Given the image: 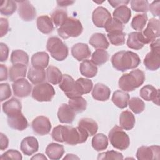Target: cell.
<instances>
[{
  "instance_id": "1",
  "label": "cell",
  "mask_w": 160,
  "mask_h": 160,
  "mask_svg": "<svg viewBox=\"0 0 160 160\" xmlns=\"http://www.w3.org/2000/svg\"><path fill=\"white\" fill-rule=\"evenodd\" d=\"M111 61L113 68L121 72L134 69L141 63L139 56L130 51H121L116 52L112 56Z\"/></svg>"
},
{
  "instance_id": "2",
  "label": "cell",
  "mask_w": 160,
  "mask_h": 160,
  "mask_svg": "<svg viewBox=\"0 0 160 160\" xmlns=\"http://www.w3.org/2000/svg\"><path fill=\"white\" fill-rule=\"evenodd\" d=\"M145 78L144 72L139 69H136L122 74L119 79L118 85L124 91H132L144 83Z\"/></svg>"
},
{
  "instance_id": "3",
  "label": "cell",
  "mask_w": 160,
  "mask_h": 160,
  "mask_svg": "<svg viewBox=\"0 0 160 160\" xmlns=\"http://www.w3.org/2000/svg\"><path fill=\"white\" fill-rule=\"evenodd\" d=\"M89 135L81 127L74 128L69 126H62V138L64 142L69 145L82 144L86 141Z\"/></svg>"
},
{
  "instance_id": "4",
  "label": "cell",
  "mask_w": 160,
  "mask_h": 160,
  "mask_svg": "<svg viewBox=\"0 0 160 160\" xmlns=\"http://www.w3.org/2000/svg\"><path fill=\"white\" fill-rule=\"evenodd\" d=\"M83 31V27L80 21L76 18L70 17L58 29L59 36L64 39L69 38H76Z\"/></svg>"
},
{
  "instance_id": "5",
  "label": "cell",
  "mask_w": 160,
  "mask_h": 160,
  "mask_svg": "<svg viewBox=\"0 0 160 160\" xmlns=\"http://www.w3.org/2000/svg\"><path fill=\"white\" fill-rule=\"evenodd\" d=\"M46 49L49 52L51 57L59 61L64 60L68 56L69 50L68 46L60 38L56 36H52L48 38Z\"/></svg>"
},
{
  "instance_id": "6",
  "label": "cell",
  "mask_w": 160,
  "mask_h": 160,
  "mask_svg": "<svg viewBox=\"0 0 160 160\" xmlns=\"http://www.w3.org/2000/svg\"><path fill=\"white\" fill-rule=\"evenodd\" d=\"M108 137L111 145L117 149L125 150L130 144L129 136L120 126H114L109 132Z\"/></svg>"
},
{
  "instance_id": "7",
  "label": "cell",
  "mask_w": 160,
  "mask_h": 160,
  "mask_svg": "<svg viewBox=\"0 0 160 160\" xmlns=\"http://www.w3.org/2000/svg\"><path fill=\"white\" fill-rule=\"evenodd\" d=\"M151 51L145 56L144 64L150 71H156L160 67V42L157 39L150 43Z\"/></svg>"
},
{
  "instance_id": "8",
  "label": "cell",
  "mask_w": 160,
  "mask_h": 160,
  "mask_svg": "<svg viewBox=\"0 0 160 160\" xmlns=\"http://www.w3.org/2000/svg\"><path fill=\"white\" fill-rule=\"evenodd\" d=\"M55 95V90L48 82H42L36 84L32 90V97L39 102L51 101Z\"/></svg>"
},
{
  "instance_id": "9",
  "label": "cell",
  "mask_w": 160,
  "mask_h": 160,
  "mask_svg": "<svg viewBox=\"0 0 160 160\" xmlns=\"http://www.w3.org/2000/svg\"><path fill=\"white\" fill-rule=\"evenodd\" d=\"M159 20L158 19L151 18L149 20L146 28L141 31L146 44L151 43L159 37Z\"/></svg>"
},
{
  "instance_id": "10",
  "label": "cell",
  "mask_w": 160,
  "mask_h": 160,
  "mask_svg": "<svg viewBox=\"0 0 160 160\" xmlns=\"http://www.w3.org/2000/svg\"><path fill=\"white\" fill-rule=\"evenodd\" d=\"M159 155L160 148L156 145L141 146L138 149L136 152V158L138 160L159 159Z\"/></svg>"
},
{
  "instance_id": "11",
  "label": "cell",
  "mask_w": 160,
  "mask_h": 160,
  "mask_svg": "<svg viewBox=\"0 0 160 160\" xmlns=\"http://www.w3.org/2000/svg\"><path fill=\"white\" fill-rule=\"evenodd\" d=\"M31 126L33 131L40 136L48 134L51 129L50 120L44 116H39L34 119L32 121Z\"/></svg>"
},
{
  "instance_id": "12",
  "label": "cell",
  "mask_w": 160,
  "mask_h": 160,
  "mask_svg": "<svg viewBox=\"0 0 160 160\" xmlns=\"http://www.w3.org/2000/svg\"><path fill=\"white\" fill-rule=\"evenodd\" d=\"M19 3L18 12L19 17L24 21H31L36 16V11L29 1H17Z\"/></svg>"
},
{
  "instance_id": "13",
  "label": "cell",
  "mask_w": 160,
  "mask_h": 160,
  "mask_svg": "<svg viewBox=\"0 0 160 160\" xmlns=\"http://www.w3.org/2000/svg\"><path fill=\"white\" fill-rule=\"evenodd\" d=\"M59 87L69 99L79 96L76 89L75 81L68 74L62 75V78L59 84Z\"/></svg>"
},
{
  "instance_id": "14",
  "label": "cell",
  "mask_w": 160,
  "mask_h": 160,
  "mask_svg": "<svg viewBox=\"0 0 160 160\" xmlns=\"http://www.w3.org/2000/svg\"><path fill=\"white\" fill-rule=\"evenodd\" d=\"M111 18V13L102 6H98L92 12V20L94 24L98 28H104L105 24Z\"/></svg>"
},
{
  "instance_id": "15",
  "label": "cell",
  "mask_w": 160,
  "mask_h": 160,
  "mask_svg": "<svg viewBox=\"0 0 160 160\" xmlns=\"http://www.w3.org/2000/svg\"><path fill=\"white\" fill-rule=\"evenodd\" d=\"M14 94L19 98H25L30 95L32 86L25 78L18 79L12 84Z\"/></svg>"
},
{
  "instance_id": "16",
  "label": "cell",
  "mask_w": 160,
  "mask_h": 160,
  "mask_svg": "<svg viewBox=\"0 0 160 160\" xmlns=\"http://www.w3.org/2000/svg\"><path fill=\"white\" fill-rule=\"evenodd\" d=\"M20 149L26 156L32 155L39 149V143L37 139L34 136L24 138L21 142Z\"/></svg>"
},
{
  "instance_id": "17",
  "label": "cell",
  "mask_w": 160,
  "mask_h": 160,
  "mask_svg": "<svg viewBox=\"0 0 160 160\" xmlns=\"http://www.w3.org/2000/svg\"><path fill=\"white\" fill-rule=\"evenodd\" d=\"M140 96L145 101H152L154 104L159 106V89H157L152 85L148 84L143 86L139 91Z\"/></svg>"
},
{
  "instance_id": "18",
  "label": "cell",
  "mask_w": 160,
  "mask_h": 160,
  "mask_svg": "<svg viewBox=\"0 0 160 160\" xmlns=\"http://www.w3.org/2000/svg\"><path fill=\"white\" fill-rule=\"evenodd\" d=\"M8 123L10 128L18 131H23L28 126V121L21 112L8 116Z\"/></svg>"
},
{
  "instance_id": "19",
  "label": "cell",
  "mask_w": 160,
  "mask_h": 160,
  "mask_svg": "<svg viewBox=\"0 0 160 160\" xmlns=\"http://www.w3.org/2000/svg\"><path fill=\"white\" fill-rule=\"evenodd\" d=\"M76 117V112L71 107L65 103L60 105L58 111V118L61 123L71 124Z\"/></svg>"
},
{
  "instance_id": "20",
  "label": "cell",
  "mask_w": 160,
  "mask_h": 160,
  "mask_svg": "<svg viewBox=\"0 0 160 160\" xmlns=\"http://www.w3.org/2000/svg\"><path fill=\"white\" fill-rule=\"evenodd\" d=\"M71 54L78 61H84L91 55V51L87 44L77 43L71 48Z\"/></svg>"
},
{
  "instance_id": "21",
  "label": "cell",
  "mask_w": 160,
  "mask_h": 160,
  "mask_svg": "<svg viewBox=\"0 0 160 160\" xmlns=\"http://www.w3.org/2000/svg\"><path fill=\"white\" fill-rule=\"evenodd\" d=\"M92 96L97 101H105L109 99L111 90L108 86L102 83H97L92 90Z\"/></svg>"
},
{
  "instance_id": "22",
  "label": "cell",
  "mask_w": 160,
  "mask_h": 160,
  "mask_svg": "<svg viewBox=\"0 0 160 160\" xmlns=\"http://www.w3.org/2000/svg\"><path fill=\"white\" fill-rule=\"evenodd\" d=\"M126 44L130 49L139 50L144 47L146 42L141 32H132L128 35Z\"/></svg>"
},
{
  "instance_id": "23",
  "label": "cell",
  "mask_w": 160,
  "mask_h": 160,
  "mask_svg": "<svg viewBox=\"0 0 160 160\" xmlns=\"http://www.w3.org/2000/svg\"><path fill=\"white\" fill-rule=\"evenodd\" d=\"M3 112L8 116H11L21 112L22 104L21 101L16 98H12L11 99L5 101L2 104Z\"/></svg>"
},
{
  "instance_id": "24",
  "label": "cell",
  "mask_w": 160,
  "mask_h": 160,
  "mask_svg": "<svg viewBox=\"0 0 160 160\" xmlns=\"http://www.w3.org/2000/svg\"><path fill=\"white\" fill-rule=\"evenodd\" d=\"M28 78L33 84H38L46 80V72L44 69L31 66L28 72Z\"/></svg>"
},
{
  "instance_id": "25",
  "label": "cell",
  "mask_w": 160,
  "mask_h": 160,
  "mask_svg": "<svg viewBox=\"0 0 160 160\" xmlns=\"http://www.w3.org/2000/svg\"><path fill=\"white\" fill-rule=\"evenodd\" d=\"M64 153V148L62 145L52 142L48 144L46 148V154L52 160L60 159Z\"/></svg>"
},
{
  "instance_id": "26",
  "label": "cell",
  "mask_w": 160,
  "mask_h": 160,
  "mask_svg": "<svg viewBox=\"0 0 160 160\" xmlns=\"http://www.w3.org/2000/svg\"><path fill=\"white\" fill-rule=\"evenodd\" d=\"M90 45L97 49H106L109 48V43L106 36L102 33L96 32L93 34L89 41Z\"/></svg>"
},
{
  "instance_id": "27",
  "label": "cell",
  "mask_w": 160,
  "mask_h": 160,
  "mask_svg": "<svg viewBox=\"0 0 160 160\" xmlns=\"http://www.w3.org/2000/svg\"><path fill=\"white\" fill-rule=\"evenodd\" d=\"M36 25L39 31L43 34H49L54 29L51 18L47 15L39 16L36 20Z\"/></svg>"
},
{
  "instance_id": "28",
  "label": "cell",
  "mask_w": 160,
  "mask_h": 160,
  "mask_svg": "<svg viewBox=\"0 0 160 160\" xmlns=\"http://www.w3.org/2000/svg\"><path fill=\"white\" fill-rule=\"evenodd\" d=\"M135 122V117L131 111L126 110L121 113L119 116V125L122 129L131 130L134 128Z\"/></svg>"
},
{
  "instance_id": "29",
  "label": "cell",
  "mask_w": 160,
  "mask_h": 160,
  "mask_svg": "<svg viewBox=\"0 0 160 160\" xmlns=\"http://www.w3.org/2000/svg\"><path fill=\"white\" fill-rule=\"evenodd\" d=\"M49 61V56L44 51L38 52L34 54L31 58V62L32 66L44 69L48 67Z\"/></svg>"
},
{
  "instance_id": "30",
  "label": "cell",
  "mask_w": 160,
  "mask_h": 160,
  "mask_svg": "<svg viewBox=\"0 0 160 160\" xmlns=\"http://www.w3.org/2000/svg\"><path fill=\"white\" fill-rule=\"evenodd\" d=\"M129 98V94L126 91L117 90L114 92L111 100L117 107L124 109L127 107Z\"/></svg>"
},
{
  "instance_id": "31",
  "label": "cell",
  "mask_w": 160,
  "mask_h": 160,
  "mask_svg": "<svg viewBox=\"0 0 160 160\" xmlns=\"http://www.w3.org/2000/svg\"><path fill=\"white\" fill-rule=\"evenodd\" d=\"M81 74L86 78H93L98 73V68L91 61L84 60L79 66Z\"/></svg>"
},
{
  "instance_id": "32",
  "label": "cell",
  "mask_w": 160,
  "mask_h": 160,
  "mask_svg": "<svg viewBox=\"0 0 160 160\" xmlns=\"http://www.w3.org/2000/svg\"><path fill=\"white\" fill-rule=\"evenodd\" d=\"M27 72V66L24 64H13L9 69V77L11 81H16L24 78Z\"/></svg>"
},
{
  "instance_id": "33",
  "label": "cell",
  "mask_w": 160,
  "mask_h": 160,
  "mask_svg": "<svg viewBox=\"0 0 160 160\" xmlns=\"http://www.w3.org/2000/svg\"><path fill=\"white\" fill-rule=\"evenodd\" d=\"M113 18L122 24H126L130 20L131 11L127 6H121L116 8L112 13Z\"/></svg>"
},
{
  "instance_id": "34",
  "label": "cell",
  "mask_w": 160,
  "mask_h": 160,
  "mask_svg": "<svg viewBox=\"0 0 160 160\" xmlns=\"http://www.w3.org/2000/svg\"><path fill=\"white\" fill-rule=\"evenodd\" d=\"M75 86L78 95L81 96L82 94L90 92L92 89L93 83L89 79L80 78L75 81Z\"/></svg>"
},
{
  "instance_id": "35",
  "label": "cell",
  "mask_w": 160,
  "mask_h": 160,
  "mask_svg": "<svg viewBox=\"0 0 160 160\" xmlns=\"http://www.w3.org/2000/svg\"><path fill=\"white\" fill-rule=\"evenodd\" d=\"M78 126L83 128L88 134L89 136L95 135L98 130L97 122L92 119L89 118H82L78 122Z\"/></svg>"
},
{
  "instance_id": "36",
  "label": "cell",
  "mask_w": 160,
  "mask_h": 160,
  "mask_svg": "<svg viewBox=\"0 0 160 160\" xmlns=\"http://www.w3.org/2000/svg\"><path fill=\"white\" fill-rule=\"evenodd\" d=\"M91 144L96 151H103L108 148V139L105 134L102 133H98L95 134L92 138Z\"/></svg>"
},
{
  "instance_id": "37",
  "label": "cell",
  "mask_w": 160,
  "mask_h": 160,
  "mask_svg": "<svg viewBox=\"0 0 160 160\" xmlns=\"http://www.w3.org/2000/svg\"><path fill=\"white\" fill-rule=\"evenodd\" d=\"M46 76L48 81L52 84H59L62 78L61 71L56 66H49L46 69Z\"/></svg>"
},
{
  "instance_id": "38",
  "label": "cell",
  "mask_w": 160,
  "mask_h": 160,
  "mask_svg": "<svg viewBox=\"0 0 160 160\" xmlns=\"http://www.w3.org/2000/svg\"><path fill=\"white\" fill-rule=\"evenodd\" d=\"M10 60L12 64L28 65L29 63V56L25 51L17 49L12 52Z\"/></svg>"
},
{
  "instance_id": "39",
  "label": "cell",
  "mask_w": 160,
  "mask_h": 160,
  "mask_svg": "<svg viewBox=\"0 0 160 160\" xmlns=\"http://www.w3.org/2000/svg\"><path fill=\"white\" fill-rule=\"evenodd\" d=\"M68 105L76 113H80L86 110L87 102L82 96H78L69 99Z\"/></svg>"
},
{
  "instance_id": "40",
  "label": "cell",
  "mask_w": 160,
  "mask_h": 160,
  "mask_svg": "<svg viewBox=\"0 0 160 160\" xmlns=\"http://www.w3.org/2000/svg\"><path fill=\"white\" fill-rule=\"evenodd\" d=\"M17 9L16 2L12 0H2L0 2V12L2 15H12Z\"/></svg>"
},
{
  "instance_id": "41",
  "label": "cell",
  "mask_w": 160,
  "mask_h": 160,
  "mask_svg": "<svg viewBox=\"0 0 160 160\" xmlns=\"http://www.w3.org/2000/svg\"><path fill=\"white\" fill-rule=\"evenodd\" d=\"M109 59V54L104 49H96L91 55V61L98 66H101Z\"/></svg>"
},
{
  "instance_id": "42",
  "label": "cell",
  "mask_w": 160,
  "mask_h": 160,
  "mask_svg": "<svg viewBox=\"0 0 160 160\" xmlns=\"http://www.w3.org/2000/svg\"><path fill=\"white\" fill-rule=\"evenodd\" d=\"M148 21V16L146 14H139L136 15L131 21V25L132 29L138 32H141L145 27Z\"/></svg>"
},
{
  "instance_id": "43",
  "label": "cell",
  "mask_w": 160,
  "mask_h": 160,
  "mask_svg": "<svg viewBox=\"0 0 160 160\" xmlns=\"http://www.w3.org/2000/svg\"><path fill=\"white\" fill-rule=\"evenodd\" d=\"M68 18V13L64 9H56L51 14V20L56 27H60Z\"/></svg>"
},
{
  "instance_id": "44",
  "label": "cell",
  "mask_w": 160,
  "mask_h": 160,
  "mask_svg": "<svg viewBox=\"0 0 160 160\" xmlns=\"http://www.w3.org/2000/svg\"><path fill=\"white\" fill-rule=\"evenodd\" d=\"M128 105L130 109L135 114H140L145 108L144 101L138 97H132L129 100Z\"/></svg>"
},
{
  "instance_id": "45",
  "label": "cell",
  "mask_w": 160,
  "mask_h": 160,
  "mask_svg": "<svg viewBox=\"0 0 160 160\" xmlns=\"http://www.w3.org/2000/svg\"><path fill=\"white\" fill-rule=\"evenodd\" d=\"M105 30L107 32H122L124 29V25L118 20L113 18H111L104 26Z\"/></svg>"
},
{
  "instance_id": "46",
  "label": "cell",
  "mask_w": 160,
  "mask_h": 160,
  "mask_svg": "<svg viewBox=\"0 0 160 160\" xmlns=\"http://www.w3.org/2000/svg\"><path fill=\"white\" fill-rule=\"evenodd\" d=\"M126 34L122 32H110L107 34V36L110 42L114 46H121L125 43Z\"/></svg>"
},
{
  "instance_id": "47",
  "label": "cell",
  "mask_w": 160,
  "mask_h": 160,
  "mask_svg": "<svg viewBox=\"0 0 160 160\" xmlns=\"http://www.w3.org/2000/svg\"><path fill=\"white\" fill-rule=\"evenodd\" d=\"M131 9L135 12H147L149 11V2L146 0H132L130 1Z\"/></svg>"
},
{
  "instance_id": "48",
  "label": "cell",
  "mask_w": 160,
  "mask_h": 160,
  "mask_svg": "<svg viewBox=\"0 0 160 160\" xmlns=\"http://www.w3.org/2000/svg\"><path fill=\"white\" fill-rule=\"evenodd\" d=\"M123 159V156L122 153L114 150L99 153L98 156V159Z\"/></svg>"
},
{
  "instance_id": "49",
  "label": "cell",
  "mask_w": 160,
  "mask_h": 160,
  "mask_svg": "<svg viewBox=\"0 0 160 160\" xmlns=\"http://www.w3.org/2000/svg\"><path fill=\"white\" fill-rule=\"evenodd\" d=\"M22 159V155L17 150L14 149H9L4 152L0 157L1 160L4 159H17L21 160Z\"/></svg>"
},
{
  "instance_id": "50",
  "label": "cell",
  "mask_w": 160,
  "mask_h": 160,
  "mask_svg": "<svg viewBox=\"0 0 160 160\" xmlns=\"http://www.w3.org/2000/svg\"><path fill=\"white\" fill-rule=\"evenodd\" d=\"M11 96V90L8 83H1L0 84V100L3 101L8 99Z\"/></svg>"
},
{
  "instance_id": "51",
  "label": "cell",
  "mask_w": 160,
  "mask_h": 160,
  "mask_svg": "<svg viewBox=\"0 0 160 160\" xmlns=\"http://www.w3.org/2000/svg\"><path fill=\"white\" fill-rule=\"evenodd\" d=\"M62 125H58L54 128L53 130L51 132V137L52 138L59 142H64L62 138Z\"/></svg>"
},
{
  "instance_id": "52",
  "label": "cell",
  "mask_w": 160,
  "mask_h": 160,
  "mask_svg": "<svg viewBox=\"0 0 160 160\" xmlns=\"http://www.w3.org/2000/svg\"><path fill=\"white\" fill-rule=\"evenodd\" d=\"M9 56V48L8 46L3 43H0V61L4 62L6 61Z\"/></svg>"
},
{
  "instance_id": "53",
  "label": "cell",
  "mask_w": 160,
  "mask_h": 160,
  "mask_svg": "<svg viewBox=\"0 0 160 160\" xmlns=\"http://www.w3.org/2000/svg\"><path fill=\"white\" fill-rule=\"evenodd\" d=\"M9 21L4 18H0V36L2 38L6 35L9 31Z\"/></svg>"
},
{
  "instance_id": "54",
  "label": "cell",
  "mask_w": 160,
  "mask_h": 160,
  "mask_svg": "<svg viewBox=\"0 0 160 160\" xmlns=\"http://www.w3.org/2000/svg\"><path fill=\"white\" fill-rule=\"evenodd\" d=\"M159 1H153L149 5V9L154 16L158 17L159 16Z\"/></svg>"
},
{
  "instance_id": "55",
  "label": "cell",
  "mask_w": 160,
  "mask_h": 160,
  "mask_svg": "<svg viewBox=\"0 0 160 160\" xmlns=\"http://www.w3.org/2000/svg\"><path fill=\"white\" fill-rule=\"evenodd\" d=\"M9 145V139L8 137L3 133H0V149H6Z\"/></svg>"
},
{
  "instance_id": "56",
  "label": "cell",
  "mask_w": 160,
  "mask_h": 160,
  "mask_svg": "<svg viewBox=\"0 0 160 160\" xmlns=\"http://www.w3.org/2000/svg\"><path fill=\"white\" fill-rule=\"evenodd\" d=\"M8 74L7 67L2 64H0V81H6L8 79Z\"/></svg>"
},
{
  "instance_id": "57",
  "label": "cell",
  "mask_w": 160,
  "mask_h": 160,
  "mask_svg": "<svg viewBox=\"0 0 160 160\" xmlns=\"http://www.w3.org/2000/svg\"><path fill=\"white\" fill-rule=\"evenodd\" d=\"M108 2L111 5L113 8H118L121 6H126L128 3L130 2L129 1H112L109 0Z\"/></svg>"
},
{
  "instance_id": "58",
  "label": "cell",
  "mask_w": 160,
  "mask_h": 160,
  "mask_svg": "<svg viewBox=\"0 0 160 160\" xmlns=\"http://www.w3.org/2000/svg\"><path fill=\"white\" fill-rule=\"evenodd\" d=\"M75 2L74 1H58L57 3L60 7H66L73 4Z\"/></svg>"
},
{
  "instance_id": "59",
  "label": "cell",
  "mask_w": 160,
  "mask_h": 160,
  "mask_svg": "<svg viewBox=\"0 0 160 160\" xmlns=\"http://www.w3.org/2000/svg\"><path fill=\"white\" fill-rule=\"evenodd\" d=\"M31 159H44L47 160V158L42 153H38L35 154L31 158Z\"/></svg>"
},
{
  "instance_id": "60",
  "label": "cell",
  "mask_w": 160,
  "mask_h": 160,
  "mask_svg": "<svg viewBox=\"0 0 160 160\" xmlns=\"http://www.w3.org/2000/svg\"><path fill=\"white\" fill-rule=\"evenodd\" d=\"M79 159V158L73 154H67L66 156L63 158V159Z\"/></svg>"
}]
</instances>
